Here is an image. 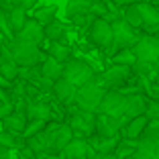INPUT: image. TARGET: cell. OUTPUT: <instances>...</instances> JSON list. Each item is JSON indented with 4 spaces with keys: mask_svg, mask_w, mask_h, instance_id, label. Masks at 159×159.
I'll return each instance as SVG.
<instances>
[{
    "mask_svg": "<svg viewBox=\"0 0 159 159\" xmlns=\"http://www.w3.org/2000/svg\"><path fill=\"white\" fill-rule=\"evenodd\" d=\"M90 37H92L96 47L110 51V47H112V23L102 19V16L94 19L92 27H90Z\"/></svg>",
    "mask_w": 159,
    "mask_h": 159,
    "instance_id": "obj_6",
    "label": "cell"
},
{
    "mask_svg": "<svg viewBox=\"0 0 159 159\" xmlns=\"http://www.w3.org/2000/svg\"><path fill=\"white\" fill-rule=\"evenodd\" d=\"M4 29L12 33V29H10V25H8V19H6V12H4V10H0V33H2Z\"/></svg>",
    "mask_w": 159,
    "mask_h": 159,
    "instance_id": "obj_37",
    "label": "cell"
},
{
    "mask_svg": "<svg viewBox=\"0 0 159 159\" xmlns=\"http://www.w3.org/2000/svg\"><path fill=\"white\" fill-rule=\"evenodd\" d=\"M2 45H4V43H2V37H0V49H2Z\"/></svg>",
    "mask_w": 159,
    "mask_h": 159,
    "instance_id": "obj_44",
    "label": "cell"
},
{
    "mask_svg": "<svg viewBox=\"0 0 159 159\" xmlns=\"http://www.w3.org/2000/svg\"><path fill=\"white\" fill-rule=\"evenodd\" d=\"M63 78L70 80L71 84H75L80 88L82 84L94 80V70H92V66H88L82 59H67L63 63Z\"/></svg>",
    "mask_w": 159,
    "mask_h": 159,
    "instance_id": "obj_4",
    "label": "cell"
},
{
    "mask_svg": "<svg viewBox=\"0 0 159 159\" xmlns=\"http://www.w3.org/2000/svg\"><path fill=\"white\" fill-rule=\"evenodd\" d=\"M92 0H67L66 6V16L67 19H78V16H86L90 12Z\"/></svg>",
    "mask_w": 159,
    "mask_h": 159,
    "instance_id": "obj_23",
    "label": "cell"
},
{
    "mask_svg": "<svg viewBox=\"0 0 159 159\" xmlns=\"http://www.w3.org/2000/svg\"><path fill=\"white\" fill-rule=\"evenodd\" d=\"M137 149L145 151L153 159H159V131L157 129L147 126L145 131L141 133V137L137 139Z\"/></svg>",
    "mask_w": 159,
    "mask_h": 159,
    "instance_id": "obj_11",
    "label": "cell"
},
{
    "mask_svg": "<svg viewBox=\"0 0 159 159\" xmlns=\"http://www.w3.org/2000/svg\"><path fill=\"white\" fill-rule=\"evenodd\" d=\"M41 75H45L51 82H57L59 78H63V61H57L51 55L45 57L41 61Z\"/></svg>",
    "mask_w": 159,
    "mask_h": 159,
    "instance_id": "obj_19",
    "label": "cell"
},
{
    "mask_svg": "<svg viewBox=\"0 0 159 159\" xmlns=\"http://www.w3.org/2000/svg\"><path fill=\"white\" fill-rule=\"evenodd\" d=\"M6 2H8V8L10 6H23L25 10L33 8V6L37 4V0H6Z\"/></svg>",
    "mask_w": 159,
    "mask_h": 159,
    "instance_id": "obj_35",
    "label": "cell"
},
{
    "mask_svg": "<svg viewBox=\"0 0 159 159\" xmlns=\"http://www.w3.org/2000/svg\"><path fill=\"white\" fill-rule=\"evenodd\" d=\"M137 151V145L129 147V139L125 141V143H118V147L114 149V157L116 159H125V157H131L133 153Z\"/></svg>",
    "mask_w": 159,
    "mask_h": 159,
    "instance_id": "obj_32",
    "label": "cell"
},
{
    "mask_svg": "<svg viewBox=\"0 0 159 159\" xmlns=\"http://www.w3.org/2000/svg\"><path fill=\"white\" fill-rule=\"evenodd\" d=\"M0 145H2V147H8V149H19V147H20L19 135L8 133V131H2V133H0Z\"/></svg>",
    "mask_w": 159,
    "mask_h": 159,
    "instance_id": "obj_31",
    "label": "cell"
},
{
    "mask_svg": "<svg viewBox=\"0 0 159 159\" xmlns=\"http://www.w3.org/2000/svg\"><path fill=\"white\" fill-rule=\"evenodd\" d=\"M145 116L149 120L159 116V100H147V108H145Z\"/></svg>",
    "mask_w": 159,
    "mask_h": 159,
    "instance_id": "obj_34",
    "label": "cell"
},
{
    "mask_svg": "<svg viewBox=\"0 0 159 159\" xmlns=\"http://www.w3.org/2000/svg\"><path fill=\"white\" fill-rule=\"evenodd\" d=\"M53 94H55V98L59 100L61 104H66V106H70V104H75V96H78V86L71 84L70 80L66 78H59L57 82H53Z\"/></svg>",
    "mask_w": 159,
    "mask_h": 159,
    "instance_id": "obj_13",
    "label": "cell"
},
{
    "mask_svg": "<svg viewBox=\"0 0 159 159\" xmlns=\"http://www.w3.org/2000/svg\"><path fill=\"white\" fill-rule=\"evenodd\" d=\"M8 47H10V51H12L14 61H16L20 67L37 66V63H41V61L45 59L37 43H31V41H25V39L14 37L12 41L8 43Z\"/></svg>",
    "mask_w": 159,
    "mask_h": 159,
    "instance_id": "obj_2",
    "label": "cell"
},
{
    "mask_svg": "<svg viewBox=\"0 0 159 159\" xmlns=\"http://www.w3.org/2000/svg\"><path fill=\"white\" fill-rule=\"evenodd\" d=\"M47 53H49L51 57H55L57 61H63V63L71 57L70 47L63 45L61 41H49V49H47Z\"/></svg>",
    "mask_w": 159,
    "mask_h": 159,
    "instance_id": "obj_26",
    "label": "cell"
},
{
    "mask_svg": "<svg viewBox=\"0 0 159 159\" xmlns=\"http://www.w3.org/2000/svg\"><path fill=\"white\" fill-rule=\"evenodd\" d=\"M45 126H47V120H27V126L23 131V139H29V137L41 133Z\"/></svg>",
    "mask_w": 159,
    "mask_h": 159,
    "instance_id": "obj_30",
    "label": "cell"
},
{
    "mask_svg": "<svg viewBox=\"0 0 159 159\" xmlns=\"http://www.w3.org/2000/svg\"><path fill=\"white\" fill-rule=\"evenodd\" d=\"M63 157L66 159H90L96 155V151L90 147L88 141H84L82 137L80 139H71L66 147H63Z\"/></svg>",
    "mask_w": 159,
    "mask_h": 159,
    "instance_id": "obj_12",
    "label": "cell"
},
{
    "mask_svg": "<svg viewBox=\"0 0 159 159\" xmlns=\"http://www.w3.org/2000/svg\"><path fill=\"white\" fill-rule=\"evenodd\" d=\"M139 4V2H137ZM137 4H131V6H125V14H122V19L126 20L129 25H133L135 29L143 27V19H141V12H139V6Z\"/></svg>",
    "mask_w": 159,
    "mask_h": 159,
    "instance_id": "obj_29",
    "label": "cell"
},
{
    "mask_svg": "<svg viewBox=\"0 0 159 159\" xmlns=\"http://www.w3.org/2000/svg\"><path fill=\"white\" fill-rule=\"evenodd\" d=\"M125 159H133V155H131V157H125Z\"/></svg>",
    "mask_w": 159,
    "mask_h": 159,
    "instance_id": "obj_45",
    "label": "cell"
},
{
    "mask_svg": "<svg viewBox=\"0 0 159 159\" xmlns=\"http://www.w3.org/2000/svg\"><path fill=\"white\" fill-rule=\"evenodd\" d=\"M74 139V131L70 125H57L55 129V155L63 151V147Z\"/></svg>",
    "mask_w": 159,
    "mask_h": 159,
    "instance_id": "obj_24",
    "label": "cell"
},
{
    "mask_svg": "<svg viewBox=\"0 0 159 159\" xmlns=\"http://www.w3.org/2000/svg\"><path fill=\"white\" fill-rule=\"evenodd\" d=\"M98 112L110 114V116L120 118L125 114V94L118 90H106V94L102 96V102L98 106Z\"/></svg>",
    "mask_w": 159,
    "mask_h": 159,
    "instance_id": "obj_8",
    "label": "cell"
},
{
    "mask_svg": "<svg viewBox=\"0 0 159 159\" xmlns=\"http://www.w3.org/2000/svg\"><path fill=\"white\" fill-rule=\"evenodd\" d=\"M139 41V33L133 25H129L125 19H114L112 20V47L110 51L116 53L118 49H126V47H135Z\"/></svg>",
    "mask_w": 159,
    "mask_h": 159,
    "instance_id": "obj_3",
    "label": "cell"
},
{
    "mask_svg": "<svg viewBox=\"0 0 159 159\" xmlns=\"http://www.w3.org/2000/svg\"><path fill=\"white\" fill-rule=\"evenodd\" d=\"M90 159H100V153H96L94 157H90Z\"/></svg>",
    "mask_w": 159,
    "mask_h": 159,
    "instance_id": "obj_43",
    "label": "cell"
},
{
    "mask_svg": "<svg viewBox=\"0 0 159 159\" xmlns=\"http://www.w3.org/2000/svg\"><path fill=\"white\" fill-rule=\"evenodd\" d=\"M147 126H149V118L145 116V114H141V116H135V118H129L126 120V125L122 126V137L129 141H137L141 137V133L145 131Z\"/></svg>",
    "mask_w": 159,
    "mask_h": 159,
    "instance_id": "obj_17",
    "label": "cell"
},
{
    "mask_svg": "<svg viewBox=\"0 0 159 159\" xmlns=\"http://www.w3.org/2000/svg\"><path fill=\"white\" fill-rule=\"evenodd\" d=\"M120 137H100V135H92V137H88V143H90V147H92L96 153H100V155H110V153H114V149L118 147V143H120Z\"/></svg>",
    "mask_w": 159,
    "mask_h": 159,
    "instance_id": "obj_16",
    "label": "cell"
},
{
    "mask_svg": "<svg viewBox=\"0 0 159 159\" xmlns=\"http://www.w3.org/2000/svg\"><path fill=\"white\" fill-rule=\"evenodd\" d=\"M133 159H153L151 155H147L145 151H141V149H137L135 153H133Z\"/></svg>",
    "mask_w": 159,
    "mask_h": 159,
    "instance_id": "obj_40",
    "label": "cell"
},
{
    "mask_svg": "<svg viewBox=\"0 0 159 159\" xmlns=\"http://www.w3.org/2000/svg\"><path fill=\"white\" fill-rule=\"evenodd\" d=\"M90 12L92 14H96V16H102V19H106L108 14V6H106V2H92V6H90Z\"/></svg>",
    "mask_w": 159,
    "mask_h": 159,
    "instance_id": "obj_33",
    "label": "cell"
},
{
    "mask_svg": "<svg viewBox=\"0 0 159 159\" xmlns=\"http://www.w3.org/2000/svg\"><path fill=\"white\" fill-rule=\"evenodd\" d=\"M106 94L104 84H98L96 80H90L86 84L78 88V96H75V106L80 110H88V112H98V106L102 102V96Z\"/></svg>",
    "mask_w": 159,
    "mask_h": 159,
    "instance_id": "obj_1",
    "label": "cell"
},
{
    "mask_svg": "<svg viewBox=\"0 0 159 159\" xmlns=\"http://www.w3.org/2000/svg\"><path fill=\"white\" fill-rule=\"evenodd\" d=\"M137 55L133 51V47H126V49H118L116 53H112V63H120V66H135Z\"/></svg>",
    "mask_w": 159,
    "mask_h": 159,
    "instance_id": "obj_27",
    "label": "cell"
},
{
    "mask_svg": "<svg viewBox=\"0 0 159 159\" xmlns=\"http://www.w3.org/2000/svg\"><path fill=\"white\" fill-rule=\"evenodd\" d=\"M133 51H135L137 59L157 63V59H159V37H155V35L139 37V41L133 47Z\"/></svg>",
    "mask_w": 159,
    "mask_h": 159,
    "instance_id": "obj_7",
    "label": "cell"
},
{
    "mask_svg": "<svg viewBox=\"0 0 159 159\" xmlns=\"http://www.w3.org/2000/svg\"><path fill=\"white\" fill-rule=\"evenodd\" d=\"M10 112H14V106H12V102L0 104V120H2V118H6Z\"/></svg>",
    "mask_w": 159,
    "mask_h": 159,
    "instance_id": "obj_36",
    "label": "cell"
},
{
    "mask_svg": "<svg viewBox=\"0 0 159 159\" xmlns=\"http://www.w3.org/2000/svg\"><path fill=\"white\" fill-rule=\"evenodd\" d=\"M6 19H8V25L12 29V33L16 35L23 29V25L27 23V10L23 6H10L8 12H6Z\"/></svg>",
    "mask_w": 159,
    "mask_h": 159,
    "instance_id": "obj_22",
    "label": "cell"
},
{
    "mask_svg": "<svg viewBox=\"0 0 159 159\" xmlns=\"http://www.w3.org/2000/svg\"><path fill=\"white\" fill-rule=\"evenodd\" d=\"M2 126L4 131L8 133H14V135H23L25 126H27V114L25 112H10L6 118H2Z\"/></svg>",
    "mask_w": 159,
    "mask_h": 159,
    "instance_id": "obj_20",
    "label": "cell"
},
{
    "mask_svg": "<svg viewBox=\"0 0 159 159\" xmlns=\"http://www.w3.org/2000/svg\"><path fill=\"white\" fill-rule=\"evenodd\" d=\"M39 159H55V155L53 153H41V155H37Z\"/></svg>",
    "mask_w": 159,
    "mask_h": 159,
    "instance_id": "obj_41",
    "label": "cell"
},
{
    "mask_svg": "<svg viewBox=\"0 0 159 159\" xmlns=\"http://www.w3.org/2000/svg\"><path fill=\"white\" fill-rule=\"evenodd\" d=\"M116 6H131V4H137V2H141V0H112Z\"/></svg>",
    "mask_w": 159,
    "mask_h": 159,
    "instance_id": "obj_39",
    "label": "cell"
},
{
    "mask_svg": "<svg viewBox=\"0 0 159 159\" xmlns=\"http://www.w3.org/2000/svg\"><path fill=\"white\" fill-rule=\"evenodd\" d=\"M131 71H133L131 66L112 63V66L102 74V82H104V86H108V88H118V86H122L126 80L131 78Z\"/></svg>",
    "mask_w": 159,
    "mask_h": 159,
    "instance_id": "obj_10",
    "label": "cell"
},
{
    "mask_svg": "<svg viewBox=\"0 0 159 159\" xmlns=\"http://www.w3.org/2000/svg\"><path fill=\"white\" fill-rule=\"evenodd\" d=\"M66 37V27L57 19H53L49 25H45V39L47 41H63Z\"/></svg>",
    "mask_w": 159,
    "mask_h": 159,
    "instance_id": "obj_25",
    "label": "cell"
},
{
    "mask_svg": "<svg viewBox=\"0 0 159 159\" xmlns=\"http://www.w3.org/2000/svg\"><path fill=\"white\" fill-rule=\"evenodd\" d=\"M16 159H20V157H16Z\"/></svg>",
    "mask_w": 159,
    "mask_h": 159,
    "instance_id": "obj_47",
    "label": "cell"
},
{
    "mask_svg": "<svg viewBox=\"0 0 159 159\" xmlns=\"http://www.w3.org/2000/svg\"><path fill=\"white\" fill-rule=\"evenodd\" d=\"M70 126L74 131V137H82L88 139L96 133V112H88V110H80L70 116Z\"/></svg>",
    "mask_w": 159,
    "mask_h": 159,
    "instance_id": "obj_5",
    "label": "cell"
},
{
    "mask_svg": "<svg viewBox=\"0 0 159 159\" xmlns=\"http://www.w3.org/2000/svg\"><path fill=\"white\" fill-rule=\"evenodd\" d=\"M25 114H27V120H47L49 122V118H51V106L45 102L29 100Z\"/></svg>",
    "mask_w": 159,
    "mask_h": 159,
    "instance_id": "obj_18",
    "label": "cell"
},
{
    "mask_svg": "<svg viewBox=\"0 0 159 159\" xmlns=\"http://www.w3.org/2000/svg\"><path fill=\"white\" fill-rule=\"evenodd\" d=\"M137 6H139L141 19H143V27H147V29H157L159 27V10L155 8L153 4L145 2V0H141Z\"/></svg>",
    "mask_w": 159,
    "mask_h": 159,
    "instance_id": "obj_21",
    "label": "cell"
},
{
    "mask_svg": "<svg viewBox=\"0 0 159 159\" xmlns=\"http://www.w3.org/2000/svg\"><path fill=\"white\" fill-rule=\"evenodd\" d=\"M16 37L41 45V43L45 41V27H43L39 20H35V19H27V23H25L23 29L16 33Z\"/></svg>",
    "mask_w": 159,
    "mask_h": 159,
    "instance_id": "obj_14",
    "label": "cell"
},
{
    "mask_svg": "<svg viewBox=\"0 0 159 159\" xmlns=\"http://www.w3.org/2000/svg\"><path fill=\"white\" fill-rule=\"evenodd\" d=\"M157 2H159V0H157Z\"/></svg>",
    "mask_w": 159,
    "mask_h": 159,
    "instance_id": "obj_49",
    "label": "cell"
},
{
    "mask_svg": "<svg viewBox=\"0 0 159 159\" xmlns=\"http://www.w3.org/2000/svg\"><path fill=\"white\" fill-rule=\"evenodd\" d=\"M0 104H2V102H0Z\"/></svg>",
    "mask_w": 159,
    "mask_h": 159,
    "instance_id": "obj_48",
    "label": "cell"
},
{
    "mask_svg": "<svg viewBox=\"0 0 159 159\" xmlns=\"http://www.w3.org/2000/svg\"><path fill=\"white\" fill-rule=\"evenodd\" d=\"M126 125V118L120 116H110V114H96V133L94 135H100V137H116L118 133L122 131V126Z\"/></svg>",
    "mask_w": 159,
    "mask_h": 159,
    "instance_id": "obj_9",
    "label": "cell"
},
{
    "mask_svg": "<svg viewBox=\"0 0 159 159\" xmlns=\"http://www.w3.org/2000/svg\"><path fill=\"white\" fill-rule=\"evenodd\" d=\"M55 14H57V6L55 4H49V6H41V8L35 10V20H39V23L45 27V25H49L53 19H55Z\"/></svg>",
    "mask_w": 159,
    "mask_h": 159,
    "instance_id": "obj_28",
    "label": "cell"
},
{
    "mask_svg": "<svg viewBox=\"0 0 159 159\" xmlns=\"http://www.w3.org/2000/svg\"><path fill=\"white\" fill-rule=\"evenodd\" d=\"M0 6H2V0H0Z\"/></svg>",
    "mask_w": 159,
    "mask_h": 159,
    "instance_id": "obj_46",
    "label": "cell"
},
{
    "mask_svg": "<svg viewBox=\"0 0 159 159\" xmlns=\"http://www.w3.org/2000/svg\"><path fill=\"white\" fill-rule=\"evenodd\" d=\"M145 108H147L145 96H141V94H137V92L125 94V114H122V116H125L126 120L145 114Z\"/></svg>",
    "mask_w": 159,
    "mask_h": 159,
    "instance_id": "obj_15",
    "label": "cell"
},
{
    "mask_svg": "<svg viewBox=\"0 0 159 159\" xmlns=\"http://www.w3.org/2000/svg\"><path fill=\"white\" fill-rule=\"evenodd\" d=\"M12 149H8V147H2L0 145V159H12Z\"/></svg>",
    "mask_w": 159,
    "mask_h": 159,
    "instance_id": "obj_38",
    "label": "cell"
},
{
    "mask_svg": "<svg viewBox=\"0 0 159 159\" xmlns=\"http://www.w3.org/2000/svg\"><path fill=\"white\" fill-rule=\"evenodd\" d=\"M149 126H153V129H157V131H159V116L153 118V120H149Z\"/></svg>",
    "mask_w": 159,
    "mask_h": 159,
    "instance_id": "obj_42",
    "label": "cell"
}]
</instances>
